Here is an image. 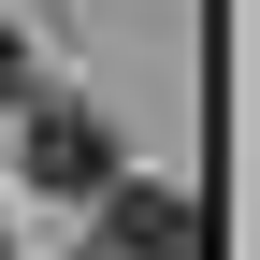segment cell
<instances>
[{
  "label": "cell",
  "mask_w": 260,
  "mask_h": 260,
  "mask_svg": "<svg viewBox=\"0 0 260 260\" xmlns=\"http://www.w3.org/2000/svg\"><path fill=\"white\" fill-rule=\"evenodd\" d=\"M29 174H44L58 203H102L130 159H116V130L87 116V102H29Z\"/></svg>",
  "instance_id": "obj_1"
},
{
  "label": "cell",
  "mask_w": 260,
  "mask_h": 260,
  "mask_svg": "<svg viewBox=\"0 0 260 260\" xmlns=\"http://www.w3.org/2000/svg\"><path fill=\"white\" fill-rule=\"evenodd\" d=\"M0 102H29V44H15V15H0Z\"/></svg>",
  "instance_id": "obj_3"
},
{
  "label": "cell",
  "mask_w": 260,
  "mask_h": 260,
  "mask_svg": "<svg viewBox=\"0 0 260 260\" xmlns=\"http://www.w3.org/2000/svg\"><path fill=\"white\" fill-rule=\"evenodd\" d=\"M87 260H203V203L116 174V217H102V246H87Z\"/></svg>",
  "instance_id": "obj_2"
}]
</instances>
